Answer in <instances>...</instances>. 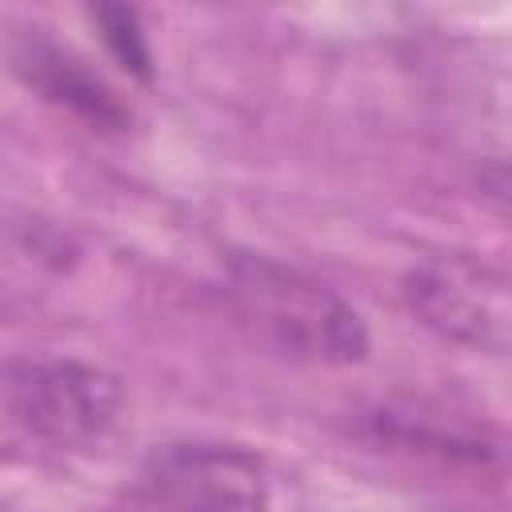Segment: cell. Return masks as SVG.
I'll use <instances>...</instances> for the list:
<instances>
[{
  "label": "cell",
  "mask_w": 512,
  "mask_h": 512,
  "mask_svg": "<svg viewBox=\"0 0 512 512\" xmlns=\"http://www.w3.org/2000/svg\"><path fill=\"white\" fill-rule=\"evenodd\" d=\"M404 300L436 336L492 356L512 340L508 276L476 256H436L404 276Z\"/></svg>",
  "instance_id": "obj_3"
},
{
  "label": "cell",
  "mask_w": 512,
  "mask_h": 512,
  "mask_svg": "<svg viewBox=\"0 0 512 512\" xmlns=\"http://www.w3.org/2000/svg\"><path fill=\"white\" fill-rule=\"evenodd\" d=\"M12 416L52 444H92L124 416V380L80 360H32L8 376Z\"/></svg>",
  "instance_id": "obj_4"
},
{
  "label": "cell",
  "mask_w": 512,
  "mask_h": 512,
  "mask_svg": "<svg viewBox=\"0 0 512 512\" xmlns=\"http://www.w3.org/2000/svg\"><path fill=\"white\" fill-rule=\"evenodd\" d=\"M92 20L100 24L116 60L128 72H136L140 80H148V48H144V36L136 28V12L132 8H92Z\"/></svg>",
  "instance_id": "obj_6"
},
{
  "label": "cell",
  "mask_w": 512,
  "mask_h": 512,
  "mask_svg": "<svg viewBox=\"0 0 512 512\" xmlns=\"http://www.w3.org/2000/svg\"><path fill=\"white\" fill-rule=\"evenodd\" d=\"M144 496L164 512H268L272 480L256 452L216 440H172L140 464Z\"/></svg>",
  "instance_id": "obj_2"
},
{
  "label": "cell",
  "mask_w": 512,
  "mask_h": 512,
  "mask_svg": "<svg viewBox=\"0 0 512 512\" xmlns=\"http://www.w3.org/2000/svg\"><path fill=\"white\" fill-rule=\"evenodd\" d=\"M20 68L28 72V80L40 92H48L52 100L84 112L88 120H96V124H120L124 120L116 96L96 76H88L68 52H60V48H52L44 40H32L28 52L20 56Z\"/></svg>",
  "instance_id": "obj_5"
},
{
  "label": "cell",
  "mask_w": 512,
  "mask_h": 512,
  "mask_svg": "<svg viewBox=\"0 0 512 512\" xmlns=\"http://www.w3.org/2000/svg\"><path fill=\"white\" fill-rule=\"evenodd\" d=\"M228 300L272 352L304 364H360L368 328L328 284L268 256L228 260Z\"/></svg>",
  "instance_id": "obj_1"
}]
</instances>
